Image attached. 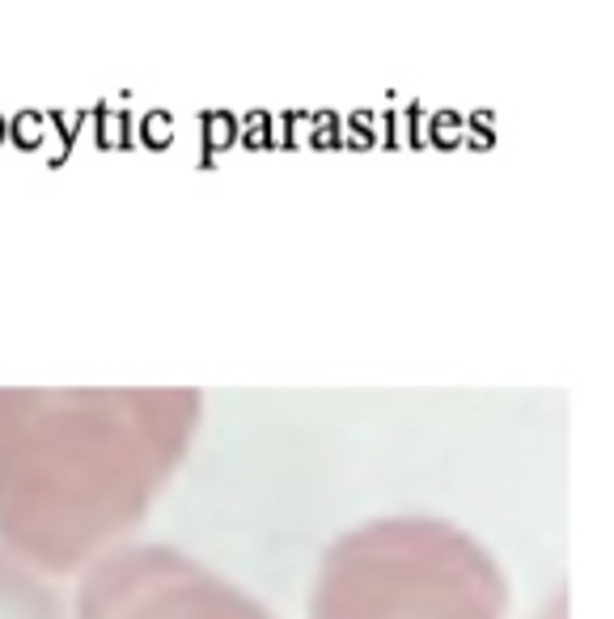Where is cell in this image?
I'll use <instances>...</instances> for the list:
<instances>
[{"label": "cell", "mask_w": 614, "mask_h": 619, "mask_svg": "<svg viewBox=\"0 0 614 619\" xmlns=\"http://www.w3.org/2000/svg\"><path fill=\"white\" fill-rule=\"evenodd\" d=\"M77 619H272V611L178 547L128 543L85 569Z\"/></svg>", "instance_id": "3"}, {"label": "cell", "mask_w": 614, "mask_h": 619, "mask_svg": "<svg viewBox=\"0 0 614 619\" xmlns=\"http://www.w3.org/2000/svg\"><path fill=\"white\" fill-rule=\"evenodd\" d=\"M191 386H0V543L34 569L102 556L200 429Z\"/></svg>", "instance_id": "1"}, {"label": "cell", "mask_w": 614, "mask_h": 619, "mask_svg": "<svg viewBox=\"0 0 614 619\" xmlns=\"http://www.w3.org/2000/svg\"><path fill=\"white\" fill-rule=\"evenodd\" d=\"M0 619H64V598L0 543Z\"/></svg>", "instance_id": "4"}, {"label": "cell", "mask_w": 614, "mask_h": 619, "mask_svg": "<svg viewBox=\"0 0 614 619\" xmlns=\"http://www.w3.org/2000/svg\"><path fill=\"white\" fill-rule=\"evenodd\" d=\"M509 586L492 552L432 514L373 518L318 564L310 619H504Z\"/></svg>", "instance_id": "2"}]
</instances>
